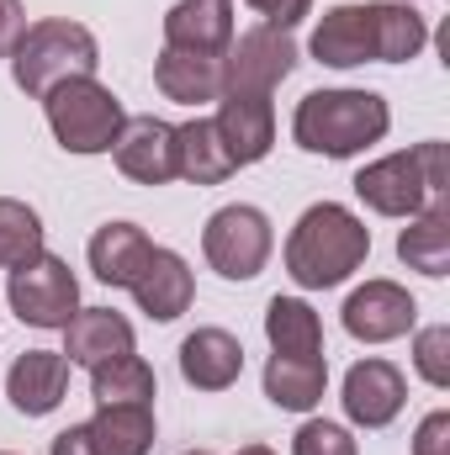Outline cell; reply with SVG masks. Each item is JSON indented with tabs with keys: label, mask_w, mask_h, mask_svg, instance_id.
I'll return each instance as SVG.
<instances>
[{
	"label": "cell",
	"mask_w": 450,
	"mask_h": 455,
	"mask_svg": "<svg viewBox=\"0 0 450 455\" xmlns=\"http://www.w3.org/2000/svg\"><path fill=\"white\" fill-rule=\"evenodd\" d=\"M96 64H101V43L91 37V27L64 21V16L32 21L21 32V43L11 48V80H16V91H27L37 101L64 80L96 75Z\"/></svg>",
	"instance_id": "4"
},
{
	"label": "cell",
	"mask_w": 450,
	"mask_h": 455,
	"mask_svg": "<svg viewBox=\"0 0 450 455\" xmlns=\"http://www.w3.org/2000/svg\"><path fill=\"white\" fill-rule=\"evenodd\" d=\"M398 259L435 281L450 270V196H435L419 218H408V228L398 233Z\"/></svg>",
	"instance_id": "22"
},
{
	"label": "cell",
	"mask_w": 450,
	"mask_h": 455,
	"mask_svg": "<svg viewBox=\"0 0 450 455\" xmlns=\"http://www.w3.org/2000/svg\"><path fill=\"white\" fill-rule=\"evenodd\" d=\"M154 85L181 101V107H202L223 96V53H186V48H159L154 59Z\"/></svg>",
	"instance_id": "19"
},
{
	"label": "cell",
	"mask_w": 450,
	"mask_h": 455,
	"mask_svg": "<svg viewBox=\"0 0 450 455\" xmlns=\"http://www.w3.org/2000/svg\"><path fill=\"white\" fill-rule=\"evenodd\" d=\"M233 43V0H175L165 11V48L228 53Z\"/></svg>",
	"instance_id": "17"
},
{
	"label": "cell",
	"mask_w": 450,
	"mask_h": 455,
	"mask_svg": "<svg viewBox=\"0 0 450 455\" xmlns=\"http://www.w3.org/2000/svg\"><path fill=\"white\" fill-rule=\"evenodd\" d=\"M117 355H133V323L112 313V307H80L69 323H64V360L69 365H107Z\"/></svg>",
	"instance_id": "16"
},
{
	"label": "cell",
	"mask_w": 450,
	"mask_h": 455,
	"mask_svg": "<svg viewBox=\"0 0 450 455\" xmlns=\"http://www.w3.org/2000/svg\"><path fill=\"white\" fill-rule=\"evenodd\" d=\"M265 339L276 355H324V323L302 297H270Z\"/></svg>",
	"instance_id": "25"
},
{
	"label": "cell",
	"mask_w": 450,
	"mask_h": 455,
	"mask_svg": "<svg viewBox=\"0 0 450 455\" xmlns=\"http://www.w3.org/2000/svg\"><path fill=\"white\" fill-rule=\"evenodd\" d=\"M430 43L424 16L408 0H366V5H334L313 27V59L329 69L355 64H408Z\"/></svg>",
	"instance_id": "1"
},
{
	"label": "cell",
	"mask_w": 450,
	"mask_h": 455,
	"mask_svg": "<svg viewBox=\"0 0 450 455\" xmlns=\"http://www.w3.org/2000/svg\"><path fill=\"white\" fill-rule=\"evenodd\" d=\"M154 392H159V381H154V365L143 355H117V360L91 371L96 408H112V403H143V408H154Z\"/></svg>",
	"instance_id": "26"
},
{
	"label": "cell",
	"mask_w": 450,
	"mask_h": 455,
	"mask_svg": "<svg viewBox=\"0 0 450 455\" xmlns=\"http://www.w3.org/2000/svg\"><path fill=\"white\" fill-rule=\"evenodd\" d=\"M414 365H419V376L430 387H450V329L446 323L414 334Z\"/></svg>",
	"instance_id": "28"
},
{
	"label": "cell",
	"mask_w": 450,
	"mask_h": 455,
	"mask_svg": "<svg viewBox=\"0 0 450 455\" xmlns=\"http://www.w3.org/2000/svg\"><path fill=\"white\" fill-rule=\"evenodd\" d=\"M218 132H223L233 164H260L276 143V112H270V96H249V91H223L218 96Z\"/></svg>",
	"instance_id": "13"
},
{
	"label": "cell",
	"mask_w": 450,
	"mask_h": 455,
	"mask_svg": "<svg viewBox=\"0 0 450 455\" xmlns=\"http://www.w3.org/2000/svg\"><path fill=\"white\" fill-rule=\"evenodd\" d=\"M233 154H228L223 132L213 116H191L175 127V175L191 180V186H223L233 175Z\"/></svg>",
	"instance_id": "20"
},
{
	"label": "cell",
	"mask_w": 450,
	"mask_h": 455,
	"mask_svg": "<svg viewBox=\"0 0 450 455\" xmlns=\"http://www.w3.org/2000/svg\"><path fill=\"white\" fill-rule=\"evenodd\" d=\"M48 107V127L59 138V148L69 154H107L122 132V101L96 80V75H80V80H64L43 96Z\"/></svg>",
	"instance_id": "6"
},
{
	"label": "cell",
	"mask_w": 450,
	"mask_h": 455,
	"mask_svg": "<svg viewBox=\"0 0 450 455\" xmlns=\"http://www.w3.org/2000/svg\"><path fill=\"white\" fill-rule=\"evenodd\" d=\"M414 455H450V413H430L414 435Z\"/></svg>",
	"instance_id": "30"
},
{
	"label": "cell",
	"mask_w": 450,
	"mask_h": 455,
	"mask_svg": "<svg viewBox=\"0 0 450 455\" xmlns=\"http://www.w3.org/2000/svg\"><path fill=\"white\" fill-rule=\"evenodd\" d=\"M297 69V43L286 27H249L228 43L223 53V91H249V96H270L286 75Z\"/></svg>",
	"instance_id": "9"
},
{
	"label": "cell",
	"mask_w": 450,
	"mask_h": 455,
	"mask_svg": "<svg viewBox=\"0 0 450 455\" xmlns=\"http://www.w3.org/2000/svg\"><path fill=\"white\" fill-rule=\"evenodd\" d=\"M292 455H360L350 429L344 424H329V419H308L297 435H292Z\"/></svg>",
	"instance_id": "29"
},
{
	"label": "cell",
	"mask_w": 450,
	"mask_h": 455,
	"mask_svg": "<svg viewBox=\"0 0 450 455\" xmlns=\"http://www.w3.org/2000/svg\"><path fill=\"white\" fill-rule=\"evenodd\" d=\"M186 455H213V451H186Z\"/></svg>",
	"instance_id": "35"
},
{
	"label": "cell",
	"mask_w": 450,
	"mask_h": 455,
	"mask_svg": "<svg viewBox=\"0 0 450 455\" xmlns=\"http://www.w3.org/2000/svg\"><path fill=\"white\" fill-rule=\"evenodd\" d=\"M21 32H27L21 0H0V59H11V48L21 43Z\"/></svg>",
	"instance_id": "32"
},
{
	"label": "cell",
	"mask_w": 450,
	"mask_h": 455,
	"mask_svg": "<svg viewBox=\"0 0 450 455\" xmlns=\"http://www.w3.org/2000/svg\"><path fill=\"white\" fill-rule=\"evenodd\" d=\"M446 191V143H419L408 154H387L355 175V196L382 218H419Z\"/></svg>",
	"instance_id": "5"
},
{
	"label": "cell",
	"mask_w": 450,
	"mask_h": 455,
	"mask_svg": "<svg viewBox=\"0 0 450 455\" xmlns=\"http://www.w3.org/2000/svg\"><path fill=\"white\" fill-rule=\"evenodd\" d=\"M414 318H419V302L398 281H366L344 302V329H350V339H360V344L403 339L414 329Z\"/></svg>",
	"instance_id": "10"
},
{
	"label": "cell",
	"mask_w": 450,
	"mask_h": 455,
	"mask_svg": "<svg viewBox=\"0 0 450 455\" xmlns=\"http://www.w3.org/2000/svg\"><path fill=\"white\" fill-rule=\"evenodd\" d=\"M127 291L138 297V307H143L154 323H175V318L191 307V297H197V275H191V265H186L175 249H159V243H154V254L143 259V270H138V281H133Z\"/></svg>",
	"instance_id": "14"
},
{
	"label": "cell",
	"mask_w": 450,
	"mask_h": 455,
	"mask_svg": "<svg viewBox=\"0 0 450 455\" xmlns=\"http://www.w3.org/2000/svg\"><path fill=\"white\" fill-rule=\"evenodd\" d=\"M85 435H91V445L101 455H149L154 451V408H143V403L96 408Z\"/></svg>",
	"instance_id": "24"
},
{
	"label": "cell",
	"mask_w": 450,
	"mask_h": 455,
	"mask_svg": "<svg viewBox=\"0 0 450 455\" xmlns=\"http://www.w3.org/2000/svg\"><path fill=\"white\" fill-rule=\"evenodd\" d=\"M329 392V360L324 355H270L265 365V397L286 413H313Z\"/></svg>",
	"instance_id": "21"
},
{
	"label": "cell",
	"mask_w": 450,
	"mask_h": 455,
	"mask_svg": "<svg viewBox=\"0 0 450 455\" xmlns=\"http://www.w3.org/2000/svg\"><path fill=\"white\" fill-rule=\"evenodd\" d=\"M53 455H101L91 445V435H85V424H69L64 435H53Z\"/></svg>",
	"instance_id": "33"
},
{
	"label": "cell",
	"mask_w": 450,
	"mask_h": 455,
	"mask_svg": "<svg viewBox=\"0 0 450 455\" xmlns=\"http://www.w3.org/2000/svg\"><path fill=\"white\" fill-rule=\"evenodd\" d=\"M403 403H408V381H403V371L392 360L371 355V360L350 365V376H344V413H350V424L387 429L403 413Z\"/></svg>",
	"instance_id": "11"
},
{
	"label": "cell",
	"mask_w": 450,
	"mask_h": 455,
	"mask_svg": "<svg viewBox=\"0 0 450 455\" xmlns=\"http://www.w3.org/2000/svg\"><path fill=\"white\" fill-rule=\"evenodd\" d=\"M149 254H154V243H149V233L138 223H107L91 238V270L107 286H133Z\"/></svg>",
	"instance_id": "23"
},
{
	"label": "cell",
	"mask_w": 450,
	"mask_h": 455,
	"mask_svg": "<svg viewBox=\"0 0 450 455\" xmlns=\"http://www.w3.org/2000/svg\"><path fill=\"white\" fill-rule=\"evenodd\" d=\"M64 392H69V360H64V355H53V349H27V355H16V365H11V376H5V397H11L16 413L43 419V413H53V408L64 403Z\"/></svg>",
	"instance_id": "15"
},
{
	"label": "cell",
	"mask_w": 450,
	"mask_h": 455,
	"mask_svg": "<svg viewBox=\"0 0 450 455\" xmlns=\"http://www.w3.org/2000/svg\"><path fill=\"white\" fill-rule=\"evenodd\" d=\"M387 127H392V107L376 91H313L297 101V116H292L297 148L324 159H350L382 143Z\"/></svg>",
	"instance_id": "3"
},
{
	"label": "cell",
	"mask_w": 450,
	"mask_h": 455,
	"mask_svg": "<svg viewBox=\"0 0 450 455\" xmlns=\"http://www.w3.org/2000/svg\"><path fill=\"white\" fill-rule=\"evenodd\" d=\"M366 254H371V228L339 202H318L297 218L286 238V275L308 291H329L366 265Z\"/></svg>",
	"instance_id": "2"
},
{
	"label": "cell",
	"mask_w": 450,
	"mask_h": 455,
	"mask_svg": "<svg viewBox=\"0 0 450 455\" xmlns=\"http://www.w3.org/2000/svg\"><path fill=\"white\" fill-rule=\"evenodd\" d=\"M5 297H11V313H16L21 323H32V329H64V323L80 313V281H75V270H69L59 254H48V249L11 270Z\"/></svg>",
	"instance_id": "7"
},
{
	"label": "cell",
	"mask_w": 450,
	"mask_h": 455,
	"mask_svg": "<svg viewBox=\"0 0 450 455\" xmlns=\"http://www.w3.org/2000/svg\"><path fill=\"white\" fill-rule=\"evenodd\" d=\"M181 376L197 392H228L244 376V344L228 329H197L181 339Z\"/></svg>",
	"instance_id": "18"
},
{
	"label": "cell",
	"mask_w": 450,
	"mask_h": 455,
	"mask_svg": "<svg viewBox=\"0 0 450 455\" xmlns=\"http://www.w3.org/2000/svg\"><path fill=\"white\" fill-rule=\"evenodd\" d=\"M270 249H276L270 218H265L260 207H244V202L213 212L207 228H202V254H207V265H213L223 281H254V275L265 270Z\"/></svg>",
	"instance_id": "8"
},
{
	"label": "cell",
	"mask_w": 450,
	"mask_h": 455,
	"mask_svg": "<svg viewBox=\"0 0 450 455\" xmlns=\"http://www.w3.org/2000/svg\"><path fill=\"white\" fill-rule=\"evenodd\" d=\"M249 5H254L270 27H286V32H292V27L313 11V0H249Z\"/></svg>",
	"instance_id": "31"
},
{
	"label": "cell",
	"mask_w": 450,
	"mask_h": 455,
	"mask_svg": "<svg viewBox=\"0 0 450 455\" xmlns=\"http://www.w3.org/2000/svg\"><path fill=\"white\" fill-rule=\"evenodd\" d=\"M238 455H276V451H270V445H244Z\"/></svg>",
	"instance_id": "34"
},
{
	"label": "cell",
	"mask_w": 450,
	"mask_h": 455,
	"mask_svg": "<svg viewBox=\"0 0 450 455\" xmlns=\"http://www.w3.org/2000/svg\"><path fill=\"white\" fill-rule=\"evenodd\" d=\"M32 254H43V218L27 202L0 196V270L27 265Z\"/></svg>",
	"instance_id": "27"
},
{
	"label": "cell",
	"mask_w": 450,
	"mask_h": 455,
	"mask_svg": "<svg viewBox=\"0 0 450 455\" xmlns=\"http://www.w3.org/2000/svg\"><path fill=\"white\" fill-rule=\"evenodd\" d=\"M112 154L117 170L138 186H170L175 180V127L159 116H127Z\"/></svg>",
	"instance_id": "12"
}]
</instances>
